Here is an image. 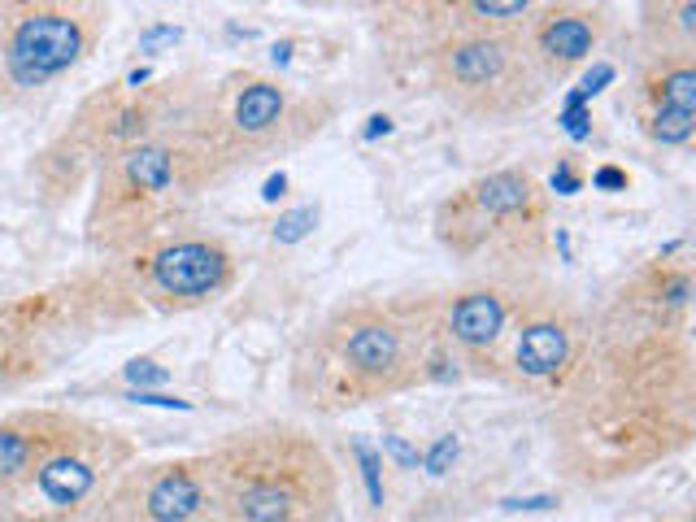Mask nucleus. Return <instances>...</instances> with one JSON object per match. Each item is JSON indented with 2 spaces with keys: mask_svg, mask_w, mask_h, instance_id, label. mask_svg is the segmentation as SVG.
Instances as JSON below:
<instances>
[{
  "mask_svg": "<svg viewBox=\"0 0 696 522\" xmlns=\"http://www.w3.org/2000/svg\"><path fill=\"white\" fill-rule=\"evenodd\" d=\"M693 262L671 244L592 309L588 349L544 414L553 462L571 484L605 488L693 449Z\"/></svg>",
  "mask_w": 696,
  "mask_h": 522,
  "instance_id": "nucleus-1",
  "label": "nucleus"
},
{
  "mask_svg": "<svg viewBox=\"0 0 696 522\" xmlns=\"http://www.w3.org/2000/svg\"><path fill=\"white\" fill-rule=\"evenodd\" d=\"M440 292L352 296L292 353L288 397L319 418L392 401L427 384H453L457 366L435 336Z\"/></svg>",
  "mask_w": 696,
  "mask_h": 522,
  "instance_id": "nucleus-2",
  "label": "nucleus"
},
{
  "mask_svg": "<svg viewBox=\"0 0 696 522\" xmlns=\"http://www.w3.org/2000/svg\"><path fill=\"white\" fill-rule=\"evenodd\" d=\"M209 522H336L340 471L297 423H257L205 449Z\"/></svg>",
  "mask_w": 696,
  "mask_h": 522,
  "instance_id": "nucleus-3",
  "label": "nucleus"
},
{
  "mask_svg": "<svg viewBox=\"0 0 696 522\" xmlns=\"http://www.w3.org/2000/svg\"><path fill=\"white\" fill-rule=\"evenodd\" d=\"M218 183L223 174L192 131L122 148L92 174L83 244L96 262H113L148 240L188 231Z\"/></svg>",
  "mask_w": 696,
  "mask_h": 522,
  "instance_id": "nucleus-4",
  "label": "nucleus"
},
{
  "mask_svg": "<svg viewBox=\"0 0 696 522\" xmlns=\"http://www.w3.org/2000/svg\"><path fill=\"white\" fill-rule=\"evenodd\" d=\"M205 92H209V78L192 70L175 78H153L148 70H131L118 83L92 92L35 157L39 192L48 196V205H57L74 196L122 148L166 139V135H188L201 118Z\"/></svg>",
  "mask_w": 696,
  "mask_h": 522,
  "instance_id": "nucleus-5",
  "label": "nucleus"
},
{
  "mask_svg": "<svg viewBox=\"0 0 696 522\" xmlns=\"http://www.w3.org/2000/svg\"><path fill=\"white\" fill-rule=\"evenodd\" d=\"M431 231L453 262L483 266V275L540 270L553 253V196L527 166H496L475 174L435 205Z\"/></svg>",
  "mask_w": 696,
  "mask_h": 522,
  "instance_id": "nucleus-6",
  "label": "nucleus"
},
{
  "mask_svg": "<svg viewBox=\"0 0 696 522\" xmlns=\"http://www.w3.org/2000/svg\"><path fill=\"white\" fill-rule=\"evenodd\" d=\"M336 113L340 105L327 92L292 87L284 74L266 70H231L209 78L192 135L227 179L262 157H288L305 148L336 122Z\"/></svg>",
  "mask_w": 696,
  "mask_h": 522,
  "instance_id": "nucleus-7",
  "label": "nucleus"
},
{
  "mask_svg": "<svg viewBox=\"0 0 696 522\" xmlns=\"http://www.w3.org/2000/svg\"><path fill=\"white\" fill-rule=\"evenodd\" d=\"M96 275L122 327L144 314H192L223 301L240 279V257L218 231L188 227L113 262H96Z\"/></svg>",
  "mask_w": 696,
  "mask_h": 522,
  "instance_id": "nucleus-8",
  "label": "nucleus"
},
{
  "mask_svg": "<svg viewBox=\"0 0 696 522\" xmlns=\"http://www.w3.org/2000/svg\"><path fill=\"white\" fill-rule=\"evenodd\" d=\"M109 327L118 323L96 266L0 301V392L52 379Z\"/></svg>",
  "mask_w": 696,
  "mask_h": 522,
  "instance_id": "nucleus-9",
  "label": "nucleus"
},
{
  "mask_svg": "<svg viewBox=\"0 0 696 522\" xmlns=\"http://www.w3.org/2000/svg\"><path fill=\"white\" fill-rule=\"evenodd\" d=\"M418 65H422L431 92L453 113H461L466 122H479V126L518 122L553 92V83L544 78V70L527 52L523 26L448 35V39L431 44Z\"/></svg>",
  "mask_w": 696,
  "mask_h": 522,
  "instance_id": "nucleus-10",
  "label": "nucleus"
},
{
  "mask_svg": "<svg viewBox=\"0 0 696 522\" xmlns=\"http://www.w3.org/2000/svg\"><path fill=\"white\" fill-rule=\"evenodd\" d=\"M131 462L140 453L122 432L79 418L22 484L0 493V522H87Z\"/></svg>",
  "mask_w": 696,
  "mask_h": 522,
  "instance_id": "nucleus-11",
  "label": "nucleus"
},
{
  "mask_svg": "<svg viewBox=\"0 0 696 522\" xmlns=\"http://www.w3.org/2000/svg\"><path fill=\"white\" fill-rule=\"evenodd\" d=\"M109 4L0 0V83L9 96L44 92L74 74L105 39Z\"/></svg>",
  "mask_w": 696,
  "mask_h": 522,
  "instance_id": "nucleus-12",
  "label": "nucleus"
},
{
  "mask_svg": "<svg viewBox=\"0 0 696 522\" xmlns=\"http://www.w3.org/2000/svg\"><path fill=\"white\" fill-rule=\"evenodd\" d=\"M588 331H592L588 305H579L571 292H562L540 270L527 275L518 309H514L509 344H505L501 388L553 401L571 384V375L588 349Z\"/></svg>",
  "mask_w": 696,
  "mask_h": 522,
  "instance_id": "nucleus-13",
  "label": "nucleus"
},
{
  "mask_svg": "<svg viewBox=\"0 0 696 522\" xmlns=\"http://www.w3.org/2000/svg\"><path fill=\"white\" fill-rule=\"evenodd\" d=\"M536 270L518 275H475L453 292H440L435 336L448 362L457 366V379L496 384L505 379V344L514 327V309L523 296V283Z\"/></svg>",
  "mask_w": 696,
  "mask_h": 522,
  "instance_id": "nucleus-14",
  "label": "nucleus"
},
{
  "mask_svg": "<svg viewBox=\"0 0 696 522\" xmlns=\"http://www.w3.org/2000/svg\"><path fill=\"white\" fill-rule=\"evenodd\" d=\"M87 522H209L205 453L131 462Z\"/></svg>",
  "mask_w": 696,
  "mask_h": 522,
  "instance_id": "nucleus-15",
  "label": "nucleus"
},
{
  "mask_svg": "<svg viewBox=\"0 0 696 522\" xmlns=\"http://www.w3.org/2000/svg\"><path fill=\"white\" fill-rule=\"evenodd\" d=\"M632 113L649 144L693 148L696 139V57L640 52L632 78Z\"/></svg>",
  "mask_w": 696,
  "mask_h": 522,
  "instance_id": "nucleus-16",
  "label": "nucleus"
},
{
  "mask_svg": "<svg viewBox=\"0 0 696 522\" xmlns=\"http://www.w3.org/2000/svg\"><path fill=\"white\" fill-rule=\"evenodd\" d=\"M605 35H610V9L588 0H536L523 26L527 52L536 57V65L553 87L571 78L584 61H592Z\"/></svg>",
  "mask_w": 696,
  "mask_h": 522,
  "instance_id": "nucleus-17",
  "label": "nucleus"
},
{
  "mask_svg": "<svg viewBox=\"0 0 696 522\" xmlns=\"http://www.w3.org/2000/svg\"><path fill=\"white\" fill-rule=\"evenodd\" d=\"M83 414L52 410V405H26L0 414V493L22 484L74 427Z\"/></svg>",
  "mask_w": 696,
  "mask_h": 522,
  "instance_id": "nucleus-18",
  "label": "nucleus"
},
{
  "mask_svg": "<svg viewBox=\"0 0 696 522\" xmlns=\"http://www.w3.org/2000/svg\"><path fill=\"white\" fill-rule=\"evenodd\" d=\"M640 52L696 57V0H649V4H640Z\"/></svg>",
  "mask_w": 696,
  "mask_h": 522,
  "instance_id": "nucleus-19",
  "label": "nucleus"
},
{
  "mask_svg": "<svg viewBox=\"0 0 696 522\" xmlns=\"http://www.w3.org/2000/svg\"><path fill=\"white\" fill-rule=\"evenodd\" d=\"M319 222H323V205H297V209H284V214L271 222V240L284 244V248H292V244L310 240V235L319 231Z\"/></svg>",
  "mask_w": 696,
  "mask_h": 522,
  "instance_id": "nucleus-20",
  "label": "nucleus"
},
{
  "mask_svg": "<svg viewBox=\"0 0 696 522\" xmlns=\"http://www.w3.org/2000/svg\"><path fill=\"white\" fill-rule=\"evenodd\" d=\"M352 458H357V466H361V484H365L370 506H383V501H387V488H383V453H374L370 445L352 440Z\"/></svg>",
  "mask_w": 696,
  "mask_h": 522,
  "instance_id": "nucleus-21",
  "label": "nucleus"
},
{
  "mask_svg": "<svg viewBox=\"0 0 696 522\" xmlns=\"http://www.w3.org/2000/svg\"><path fill=\"white\" fill-rule=\"evenodd\" d=\"M122 379H127V384H135V392H144V388H161V384H170V371H166V366H157L153 357H135V362H127V366H122Z\"/></svg>",
  "mask_w": 696,
  "mask_h": 522,
  "instance_id": "nucleus-22",
  "label": "nucleus"
},
{
  "mask_svg": "<svg viewBox=\"0 0 696 522\" xmlns=\"http://www.w3.org/2000/svg\"><path fill=\"white\" fill-rule=\"evenodd\" d=\"M544 187H549V196H553V192H557V196H575V192L584 187V179H579V170H575L571 161H562V170H557Z\"/></svg>",
  "mask_w": 696,
  "mask_h": 522,
  "instance_id": "nucleus-23",
  "label": "nucleus"
},
{
  "mask_svg": "<svg viewBox=\"0 0 696 522\" xmlns=\"http://www.w3.org/2000/svg\"><path fill=\"white\" fill-rule=\"evenodd\" d=\"M627 170H619V166H601V170H592V187L597 192H627Z\"/></svg>",
  "mask_w": 696,
  "mask_h": 522,
  "instance_id": "nucleus-24",
  "label": "nucleus"
},
{
  "mask_svg": "<svg viewBox=\"0 0 696 522\" xmlns=\"http://www.w3.org/2000/svg\"><path fill=\"white\" fill-rule=\"evenodd\" d=\"M448 458H457V440H453V436H440V440L431 445V453H427V471H431V475H444Z\"/></svg>",
  "mask_w": 696,
  "mask_h": 522,
  "instance_id": "nucleus-25",
  "label": "nucleus"
},
{
  "mask_svg": "<svg viewBox=\"0 0 696 522\" xmlns=\"http://www.w3.org/2000/svg\"><path fill=\"white\" fill-rule=\"evenodd\" d=\"M284 196H288V174H284V170H275V174L262 183V201H271V205H275V201H284Z\"/></svg>",
  "mask_w": 696,
  "mask_h": 522,
  "instance_id": "nucleus-26",
  "label": "nucleus"
},
{
  "mask_svg": "<svg viewBox=\"0 0 696 522\" xmlns=\"http://www.w3.org/2000/svg\"><path fill=\"white\" fill-rule=\"evenodd\" d=\"M557 497H527V501H505V510H553Z\"/></svg>",
  "mask_w": 696,
  "mask_h": 522,
  "instance_id": "nucleus-27",
  "label": "nucleus"
},
{
  "mask_svg": "<svg viewBox=\"0 0 696 522\" xmlns=\"http://www.w3.org/2000/svg\"><path fill=\"white\" fill-rule=\"evenodd\" d=\"M387 131H392V118H387V113H374L361 135H365V139H379V135H387Z\"/></svg>",
  "mask_w": 696,
  "mask_h": 522,
  "instance_id": "nucleus-28",
  "label": "nucleus"
},
{
  "mask_svg": "<svg viewBox=\"0 0 696 522\" xmlns=\"http://www.w3.org/2000/svg\"><path fill=\"white\" fill-rule=\"evenodd\" d=\"M4 100H9V92H4V83H0V109H4Z\"/></svg>",
  "mask_w": 696,
  "mask_h": 522,
  "instance_id": "nucleus-29",
  "label": "nucleus"
}]
</instances>
